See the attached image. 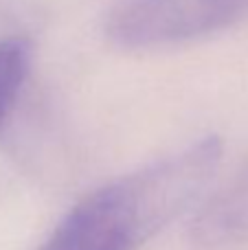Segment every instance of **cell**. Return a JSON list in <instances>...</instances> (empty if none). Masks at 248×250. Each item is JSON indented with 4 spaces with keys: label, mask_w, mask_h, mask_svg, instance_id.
<instances>
[{
    "label": "cell",
    "mask_w": 248,
    "mask_h": 250,
    "mask_svg": "<svg viewBox=\"0 0 248 250\" xmlns=\"http://www.w3.org/2000/svg\"><path fill=\"white\" fill-rule=\"evenodd\" d=\"M218 136L92 189L68 208L38 250H139L200 200L222 160Z\"/></svg>",
    "instance_id": "6da1fadb"
},
{
    "label": "cell",
    "mask_w": 248,
    "mask_h": 250,
    "mask_svg": "<svg viewBox=\"0 0 248 250\" xmlns=\"http://www.w3.org/2000/svg\"><path fill=\"white\" fill-rule=\"evenodd\" d=\"M196 237L209 248L233 246L248 237V178L207 204L198 217Z\"/></svg>",
    "instance_id": "7a4b0ae2"
},
{
    "label": "cell",
    "mask_w": 248,
    "mask_h": 250,
    "mask_svg": "<svg viewBox=\"0 0 248 250\" xmlns=\"http://www.w3.org/2000/svg\"><path fill=\"white\" fill-rule=\"evenodd\" d=\"M33 66V42L22 35L0 38V129L11 117Z\"/></svg>",
    "instance_id": "3957f363"
},
{
    "label": "cell",
    "mask_w": 248,
    "mask_h": 250,
    "mask_svg": "<svg viewBox=\"0 0 248 250\" xmlns=\"http://www.w3.org/2000/svg\"><path fill=\"white\" fill-rule=\"evenodd\" d=\"M233 2H237V7H240V13L244 16V20L248 18V0H233Z\"/></svg>",
    "instance_id": "277c9868"
}]
</instances>
